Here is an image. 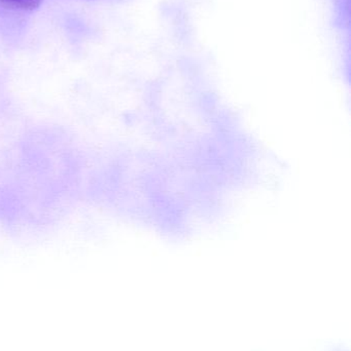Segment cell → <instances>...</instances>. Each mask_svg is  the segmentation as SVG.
Instances as JSON below:
<instances>
[{"mask_svg":"<svg viewBox=\"0 0 351 351\" xmlns=\"http://www.w3.org/2000/svg\"><path fill=\"white\" fill-rule=\"evenodd\" d=\"M2 1H6V2H21V3L24 4L25 6L27 5V4H31V5H34V1L35 0H2Z\"/></svg>","mask_w":351,"mask_h":351,"instance_id":"1","label":"cell"}]
</instances>
